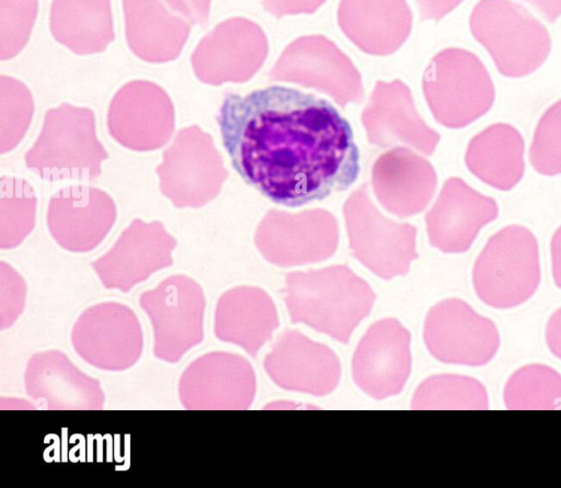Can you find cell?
<instances>
[{"instance_id": "6da1fadb", "label": "cell", "mask_w": 561, "mask_h": 488, "mask_svg": "<svg viewBox=\"0 0 561 488\" xmlns=\"http://www.w3.org/2000/svg\"><path fill=\"white\" fill-rule=\"evenodd\" d=\"M217 121L233 168L274 203L320 201L347 190L359 174L350 123L313 94L283 86L230 93Z\"/></svg>"}, {"instance_id": "7a4b0ae2", "label": "cell", "mask_w": 561, "mask_h": 488, "mask_svg": "<svg viewBox=\"0 0 561 488\" xmlns=\"http://www.w3.org/2000/svg\"><path fill=\"white\" fill-rule=\"evenodd\" d=\"M375 293L346 265L291 272L286 276L285 303L293 322H301L347 343L370 313Z\"/></svg>"}, {"instance_id": "3957f363", "label": "cell", "mask_w": 561, "mask_h": 488, "mask_svg": "<svg viewBox=\"0 0 561 488\" xmlns=\"http://www.w3.org/2000/svg\"><path fill=\"white\" fill-rule=\"evenodd\" d=\"M540 281L537 238L529 228L517 224L494 232L472 268L476 295L495 309L523 305L535 295Z\"/></svg>"}, {"instance_id": "277c9868", "label": "cell", "mask_w": 561, "mask_h": 488, "mask_svg": "<svg viewBox=\"0 0 561 488\" xmlns=\"http://www.w3.org/2000/svg\"><path fill=\"white\" fill-rule=\"evenodd\" d=\"M469 26L504 77L529 76L549 57L547 27L512 0H480L472 9Z\"/></svg>"}, {"instance_id": "5b68a950", "label": "cell", "mask_w": 561, "mask_h": 488, "mask_svg": "<svg viewBox=\"0 0 561 488\" xmlns=\"http://www.w3.org/2000/svg\"><path fill=\"white\" fill-rule=\"evenodd\" d=\"M107 152L96 138L90 109L67 103L50 109L25 164L48 181L94 179Z\"/></svg>"}, {"instance_id": "8992f818", "label": "cell", "mask_w": 561, "mask_h": 488, "mask_svg": "<svg viewBox=\"0 0 561 488\" xmlns=\"http://www.w3.org/2000/svg\"><path fill=\"white\" fill-rule=\"evenodd\" d=\"M423 91L436 121L463 128L485 115L495 101L492 78L480 58L462 48L440 50L423 77Z\"/></svg>"}, {"instance_id": "52a82bcc", "label": "cell", "mask_w": 561, "mask_h": 488, "mask_svg": "<svg viewBox=\"0 0 561 488\" xmlns=\"http://www.w3.org/2000/svg\"><path fill=\"white\" fill-rule=\"evenodd\" d=\"M152 328L156 359L178 363L204 339L206 299L193 279L176 274L139 296Z\"/></svg>"}, {"instance_id": "ba28073f", "label": "cell", "mask_w": 561, "mask_h": 488, "mask_svg": "<svg viewBox=\"0 0 561 488\" xmlns=\"http://www.w3.org/2000/svg\"><path fill=\"white\" fill-rule=\"evenodd\" d=\"M344 216L353 256L366 268L385 280L409 271L417 257L416 229L383 217L371 203L366 184L351 194Z\"/></svg>"}, {"instance_id": "9c48e42d", "label": "cell", "mask_w": 561, "mask_h": 488, "mask_svg": "<svg viewBox=\"0 0 561 488\" xmlns=\"http://www.w3.org/2000/svg\"><path fill=\"white\" fill-rule=\"evenodd\" d=\"M157 173L161 192L176 207L205 205L228 177L211 137L196 125L178 132Z\"/></svg>"}, {"instance_id": "30bf717a", "label": "cell", "mask_w": 561, "mask_h": 488, "mask_svg": "<svg viewBox=\"0 0 561 488\" xmlns=\"http://www.w3.org/2000/svg\"><path fill=\"white\" fill-rule=\"evenodd\" d=\"M423 339L437 361L481 367L496 355L501 338L495 322L460 298H446L427 313Z\"/></svg>"}, {"instance_id": "8fae6325", "label": "cell", "mask_w": 561, "mask_h": 488, "mask_svg": "<svg viewBox=\"0 0 561 488\" xmlns=\"http://www.w3.org/2000/svg\"><path fill=\"white\" fill-rule=\"evenodd\" d=\"M70 340L85 363L107 372L130 368L144 350L137 315L117 302H103L84 309L72 326Z\"/></svg>"}, {"instance_id": "7c38bea8", "label": "cell", "mask_w": 561, "mask_h": 488, "mask_svg": "<svg viewBox=\"0 0 561 488\" xmlns=\"http://www.w3.org/2000/svg\"><path fill=\"white\" fill-rule=\"evenodd\" d=\"M255 393L256 377L250 362L225 351L195 359L178 383L180 402L187 410H244Z\"/></svg>"}, {"instance_id": "4fadbf2b", "label": "cell", "mask_w": 561, "mask_h": 488, "mask_svg": "<svg viewBox=\"0 0 561 488\" xmlns=\"http://www.w3.org/2000/svg\"><path fill=\"white\" fill-rule=\"evenodd\" d=\"M270 77L320 90L341 106L363 98L358 71L348 57L322 35L302 36L289 44Z\"/></svg>"}, {"instance_id": "5bb4252c", "label": "cell", "mask_w": 561, "mask_h": 488, "mask_svg": "<svg viewBox=\"0 0 561 488\" xmlns=\"http://www.w3.org/2000/svg\"><path fill=\"white\" fill-rule=\"evenodd\" d=\"M337 241L336 222L322 209L296 215L272 209L255 234L259 251L279 266L323 261L335 252Z\"/></svg>"}, {"instance_id": "9a60e30c", "label": "cell", "mask_w": 561, "mask_h": 488, "mask_svg": "<svg viewBox=\"0 0 561 488\" xmlns=\"http://www.w3.org/2000/svg\"><path fill=\"white\" fill-rule=\"evenodd\" d=\"M268 45L254 22L233 18L218 24L192 55L196 77L208 84L249 80L262 66Z\"/></svg>"}, {"instance_id": "2e32d148", "label": "cell", "mask_w": 561, "mask_h": 488, "mask_svg": "<svg viewBox=\"0 0 561 488\" xmlns=\"http://www.w3.org/2000/svg\"><path fill=\"white\" fill-rule=\"evenodd\" d=\"M411 334L394 318L373 324L352 358V377L369 397L381 400L402 391L411 373Z\"/></svg>"}, {"instance_id": "e0dca14e", "label": "cell", "mask_w": 561, "mask_h": 488, "mask_svg": "<svg viewBox=\"0 0 561 488\" xmlns=\"http://www.w3.org/2000/svg\"><path fill=\"white\" fill-rule=\"evenodd\" d=\"M176 240L160 222L134 219L113 247L91 263L104 287L127 293L173 263Z\"/></svg>"}, {"instance_id": "ac0fdd59", "label": "cell", "mask_w": 561, "mask_h": 488, "mask_svg": "<svg viewBox=\"0 0 561 488\" xmlns=\"http://www.w3.org/2000/svg\"><path fill=\"white\" fill-rule=\"evenodd\" d=\"M112 137L126 148L148 151L162 147L174 128L173 104L153 82L137 80L122 87L107 115Z\"/></svg>"}, {"instance_id": "d6986e66", "label": "cell", "mask_w": 561, "mask_h": 488, "mask_svg": "<svg viewBox=\"0 0 561 488\" xmlns=\"http://www.w3.org/2000/svg\"><path fill=\"white\" fill-rule=\"evenodd\" d=\"M263 365L278 387L313 396L329 395L341 378V364L334 351L298 330L285 331Z\"/></svg>"}, {"instance_id": "ffe728a7", "label": "cell", "mask_w": 561, "mask_h": 488, "mask_svg": "<svg viewBox=\"0 0 561 488\" xmlns=\"http://www.w3.org/2000/svg\"><path fill=\"white\" fill-rule=\"evenodd\" d=\"M499 217L496 201L469 186L460 178H449L426 215L433 247L445 253L468 251L480 230Z\"/></svg>"}, {"instance_id": "44dd1931", "label": "cell", "mask_w": 561, "mask_h": 488, "mask_svg": "<svg viewBox=\"0 0 561 488\" xmlns=\"http://www.w3.org/2000/svg\"><path fill=\"white\" fill-rule=\"evenodd\" d=\"M116 208L103 191L71 185L56 192L48 204L47 226L56 242L71 252L99 246L112 228Z\"/></svg>"}, {"instance_id": "7402d4cb", "label": "cell", "mask_w": 561, "mask_h": 488, "mask_svg": "<svg viewBox=\"0 0 561 488\" xmlns=\"http://www.w3.org/2000/svg\"><path fill=\"white\" fill-rule=\"evenodd\" d=\"M24 387L48 410H101L105 402L101 383L58 350L36 352L28 359Z\"/></svg>"}, {"instance_id": "603a6c76", "label": "cell", "mask_w": 561, "mask_h": 488, "mask_svg": "<svg viewBox=\"0 0 561 488\" xmlns=\"http://www.w3.org/2000/svg\"><path fill=\"white\" fill-rule=\"evenodd\" d=\"M362 122L368 140L380 147L402 141L431 155L439 141V134L417 114L409 88L400 80L376 83Z\"/></svg>"}, {"instance_id": "cb8c5ba5", "label": "cell", "mask_w": 561, "mask_h": 488, "mask_svg": "<svg viewBox=\"0 0 561 488\" xmlns=\"http://www.w3.org/2000/svg\"><path fill=\"white\" fill-rule=\"evenodd\" d=\"M371 179L379 203L399 217L422 212L437 185L432 164L405 147H394L379 156Z\"/></svg>"}, {"instance_id": "d4e9b609", "label": "cell", "mask_w": 561, "mask_h": 488, "mask_svg": "<svg viewBox=\"0 0 561 488\" xmlns=\"http://www.w3.org/2000/svg\"><path fill=\"white\" fill-rule=\"evenodd\" d=\"M279 325L272 298L261 288L238 286L225 292L214 313V334L251 356L271 339Z\"/></svg>"}, {"instance_id": "484cf974", "label": "cell", "mask_w": 561, "mask_h": 488, "mask_svg": "<svg viewBox=\"0 0 561 488\" xmlns=\"http://www.w3.org/2000/svg\"><path fill=\"white\" fill-rule=\"evenodd\" d=\"M337 19L345 35L371 55L397 50L412 25L405 0H341Z\"/></svg>"}, {"instance_id": "4316f807", "label": "cell", "mask_w": 561, "mask_h": 488, "mask_svg": "<svg viewBox=\"0 0 561 488\" xmlns=\"http://www.w3.org/2000/svg\"><path fill=\"white\" fill-rule=\"evenodd\" d=\"M126 38L139 58L164 63L176 58L188 37V23L161 0H123Z\"/></svg>"}, {"instance_id": "83f0119b", "label": "cell", "mask_w": 561, "mask_h": 488, "mask_svg": "<svg viewBox=\"0 0 561 488\" xmlns=\"http://www.w3.org/2000/svg\"><path fill=\"white\" fill-rule=\"evenodd\" d=\"M525 141L513 125L499 122L486 126L468 143V170L486 185L510 191L525 173Z\"/></svg>"}, {"instance_id": "f1b7e54d", "label": "cell", "mask_w": 561, "mask_h": 488, "mask_svg": "<svg viewBox=\"0 0 561 488\" xmlns=\"http://www.w3.org/2000/svg\"><path fill=\"white\" fill-rule=\"evenodd\" d=\"M54 37L79 55L102 52L114 38L110 0H54Z\"/></svg>"}, {"instance_id": "f546056e", "label": "cell", "mask_w": 561, "mask_h": 488, "mask_svg": "<svg viewBox=\"0 0 561 488\" xmlns=\"http://www.w3.org/2000/svg\"><path fill=\"white\" fill-rule=\"evenodd\" d=\"M490 406L485 386L460 374H436L416 388L411 407L420 410H486Z\"/></svg>"}, {"instance_id": "4dcf8cb0", "label": "cell", "mask_w": 561, "mask_h": 488, "mask_svg": "<svg viewBox=\"0 0 561 488\" xmlns=\"http://www.w3.org/2000/svg\"><path fill=\"white\" fill-rule=\"evenodd\" d=\"M503 400L510 410H561V374L541 363L524 365L507 378Z\"/></svg>"}, {"instance_id": "1f68e13d", "label": "cell", "mask_w": 561, "mask_h": 488, "mask_svg": "<svg viewBox=\"0 0 561 488\" xmlns=\"http://www.w3.org/2000/svg\"><path fill=\"white\" fill-rule=\"evenodd\" d=\"M36 198L32 186L22 179L1 180V249L22 242L34 226Z\"/></svg>"}, {"instance_id": "d6a6232c", "label": "cell", "mask_w": 561, "mask_h": 488, "mask_svg": "<svg viewBox=\"0 0 561 488\" xmlns=\"http://www.w3.org/2000/svg\"><path fill=\"white\" fill-rule=\"evenodd\" d=\"M1 152L11 150L23 137L33 113L28 89L20 81L2 76L0 79Z\"/></svg>"}, {"instance_id": "836d02e7", "label": "cell", "mask_w": 561, "mask_h": 488, "mask_svg": "<svg viewBox=\"0 0 561 488\" xmlns=\"http://www.w3.org/2000/svg\"><path fill=\"white\" fill-rule=\"evenodd\" d=\"M528 157L537 173L546 177L561 174V99L540 116Z\"/></svg>"}, {"instance_id": "e575fe53", "label": "cell", "mask_w": 561, "mask_h": 488, "mask_svg": "<svg viewBox=\"0 0 561 488\" xmlns=\"http://www.w3.org/2000/svg\"><path fill=\"white\" fill-rule=\"evenodd\" d=\"M37 12V0H0V57L15 56L26 44Z\"/></svg>"}, {"instance_id": "d590c367", "label": "cell", "mask_w": 561, "mask_h": 488, "mask_svg": "<svg viewBox=\"0 0 561 488\" xmlns=\"http://www.w3.org/2000/svg\"><path fill=\"white\" fill-rule=\"evenodd\" d=\"M0 329L14 325L25 305L26 286L21 275L5 262H1Z\"/></svg>"}, {"instance_id": "8d00e7d4", "label": "cell", "mask_w": 561, "mask_h": 488, "mask_svg": "<svg viewBox=\"0 0 561 488\" xmlns=\"http://www.w3.org/2000/svg\"><path fill=\"white\" fill-rule=\"evenodd\" d=\"M325 0H263V7L275 16L311 13Z\"/></svg>"}, {"instance_id": "74e56055", "label": "cell", "mask_w": 561, "mask_h": 488, "mask_svg": "<svg viewBox=\"0 0 561 488\" xmlns=\"http://www.w3.org/2000/svg\"><path fill=\"white\" fill-rule=\"evenodd\" d=\"M171 11L179 13L193 23H204L207 20L210 0H162Z\"/></svg>"}, {"instance_id": "f35d334b", "label": "cell", "mask_w": 561, "mask_h": 488, "mask_svg": "<svg viewBox=\"0 0 561 488\" xmlns=\"http://www.w3.org/2000/svg\"><path fill=\"white\" fill-rule=\"evenodd\" d=\"M422 20H440L463 0H416Z\"/></svg>"}, {"instance_id": "ab89813d", "label": "cell", "mask_w": 561, "mask_h": 488, "mask_svg": "<svg viewBox=\"0 0 561 488\" xmlns=\"http://www.w3.org/2000/svg\"><path fill=\"white\" fill-rule=\"evenodd\" d=\"M545 339L550 352L561 360V307L549 317L545 328Z\"/></svg>"}, {"instance_id": "60d3db41", "label": "cell", "mask_w": 561, "mask_h": 488, "mask_svg": "<svg viewBox=\"0 0 561 488\" xmlns=\"http://www.w3.org/2000/svg\"><path fill=\"white\" fill-rule=\"evenodd\" d=\"M550 254L552 279L556 286L561 290V225L551 237Z\"/></svg>"}, {"instance_id": "b9f144b4", "label": "cell", "mask_w": 561, "mask_h": 488, "mask_svg": "<svg viewBox=\"0 0 561 488\" xmlns=\"http://www.w3.org/2000/svg\"><path fill=\"white\" fill-rule=\"evenodd\" d=\"M530 3L549 23L561 15V0H524Z\"/></svg>"}]
</instances>
